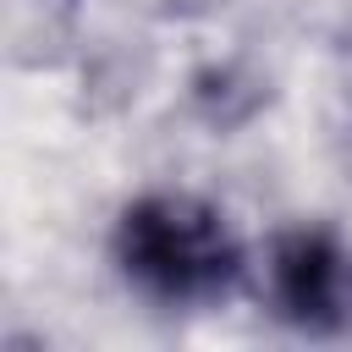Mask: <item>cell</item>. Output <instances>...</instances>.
<instances>
[{"label":"cell","instance_id":"6da1fadb","mask_svg":"<svg viewBox=\"0 0 352 352\" xmlns=\"http://www.w3.org/2000/svg\"><path fill=\"white\" fill-rule=\"evenodd\" d=\"M116 258L126 280H138L160 302H204L226 292L242 264L226 220L182 192L138 198L116 226Z\"/></svg>","mask_w":352,"mask_h":352},{"label":"cell","instance_id":"7a4b0ae2","mask_svg":"<svg viewBox=\"0 0 352 352\" xmlns=\"http://www.w3.org/2000/svg\"><path fill=\"white\" fill-rule=\"evenodd\" d=\"M275 297L297 324H341L352 314V258L324 231L275 242Z\"/></svg>","mask_w":352,"mask_h":352}]
</instances>
